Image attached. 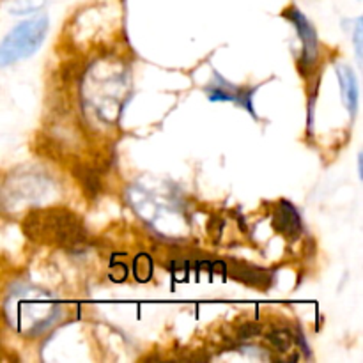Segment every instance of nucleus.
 Returning <instances> with one entry per match:
<instances>
[{
  "mask_svg": "<svg viewBox=\"0 0 363 363\" xmlns=\"http://www.w3.org/2000/svg\"><path fill=\"white\" fill-rule=\"evenodd\" d=\"M23 230L30 240L62 245L67 250L84 247L87 241L82 220L64 208L30 211L23 222Z\"/></svg>",
  "mask_w": 363,
  "mask_h": 363,
  "instance_id": "1",
  "label": "nucleus"
},
{
  "mask_svg": "<svg viewBox=\"0 0 363 363\" xmlns=\"http://www.w3.org/2000/svg\"><path fill=\"white\" fill-rule=\"evenodd\" d=\"M7 319L13 323L18 332H23L25 323L28 319V326L25 335L35 337L52 326V323L59 318V305L52 301V296L43 291H20L14 293L7 301Z\"/></svg>",
  "mask_w": 363,
  "mask_h": 363,
  "instance_id": "2",
  "label": "nucleus"
},
{
  "mask_svg": "<svg viewBox=\"0 0 363 363\" xmlns=\"http://www.w3.org/2000/svg\"><path fill=\"white\" fill-rule=\"evenodd\" d=\"M48 27V16H45V14H39V16L18 23L0 41V67L11 66L18 60L34 55L45 43Z\"/></svg>",
  "mask_w": 363,
  "mask_h": 363,
  "instance_id": "3",
  "label": "nucleus"
},
{
  "mask_svg": "<svg viewBox=\"0 0 363 363\" xmlns=\"http://www.w3.org/2000/svg\"><path fill=\"white\" fill-rule=\"evenodd\" d=\"M284 18L293 23V27L296 28L298 35H300L301 41V55L298 60V67L303 74H308L315 67L319 57V39L318 32H315L314 25L311 23L307 16L301 13L298 7H289V9L284 13Z\"/></svg>",
  "mask_w": 363,
  "mask_h": 363,
  "instance_id": "4",
  "label": "nucleus"
},
{
  "mask_svg": "<svg viewBox=\"0 0 363 363\" xmlns=\"http://www.w3.org/2000/svg\"><path fill=\"white\" fill-rule=\"evenodd\" d=\"M273 225H275L277 233L289 238V240H296L303 233V223H301L300 213L287 201H282L277 206L275 216H273Z\"/></svg>",
  "mask_w": 363,
  "mask_h": 363,
  "instance_id": "5",
  "label": "nucleus"
},
{
  "mask_svg": "<svg viewBox=\"0 0 363 363\" xmlns=\"http://www.w3.org/2000/svg\"><path fill=\"white\" fill-rule=\"evenodd\" d=\"M337 77H339L344 106L347 108L350 116L354 117L358 112V99H360L357 74H354V71L351 69L347 64H339V66H337Z\"/></svg>",
  "mask_w": 363,
  "mask_h": 363,
  "instance_id": "6",
  "label": "nucleus"
},
{
  "mask_svg": "<svg viewBox=\"0 0 363 363\" xmlns=\"http://www.w3.org/2000/svg\"><path fill=\"white\" fill-rule=\"evenodd\" d=\"M238 89H240L238 85L230 84L229 80H225L222 74L215 71V80L209 85H206L204 91L211 101H234V98L238 94Z\"/></svg>",
  "mask_w": 363,
  "mask_h": 363,
  "instance_id": "7",
  "label": "nucleus"
},
{
  "mask_svg": "<svg viewBox=\"0 0 363 363\" xmlns=\"http://www.w3.org/2000/svg\"><path fill=\"white\" fill-rule=\"evenodd\" d=\"M234 280H241V282L248 284L252 287H268L269 280L272 277L261 268H255V266H248V264H236L234 266V272H233Z\"/></svg>",
  "mask_w": 363,
  "mask_h": 363,
  "instance_id": "8",
  "label": "nucleus"
},
{
  "mask_svg": "<svg viewBox=\"0 0 363 363\" xmlns=\"http://www.w3.org/2000/svg\"><path fill=\"white\" fill-rule=\"evenodd\" d=\"M294 335L289 332V330H275L268 335V340L272 342V346L275 347L277 351H287L293 344Z\"/></svg>",
  "mask_w": 363,
  "mask_h": 363,
  "instance_id": "9",
  "label": "nucleus"
},
{
  "mask_svg": "<svg viewBox=\"0 0 363 363\" xmlns=\"http://www.w3.org/2000/svg\"><path fill=\"white\" fill-rule=\"evenodd\" d=\"M254 92H255V87H240L238 89V94H236V98H234L233 103H236L238 106H241V108L247 110L248 113H252V117H254V119H257V116H255V110H254V103H252Z\"/></svg>",
  "mask_w": 363,
  "mask_h": 363,
  "instance_id": "10",
  "label": "nucleus"
},
{
  "mask_svg": "<svg viewBox=\"0 0 363 363\" xmlns=\"http://www.w3.org/2000/svg\"><path fill=\"white\" fill-rule=\"evenodd\" d=\"M78 181L84 184V188L87 190L89 195H96L99 190V179L98 176L94 174V170L91 169H82L80 172H77Z\"/></svg>",
  "mask_w": 363,
  "mask_h": 363,
  "instance_id": "11",
  "label": "nucleus"
},
{
  "mask_svg": "<svg viewBox=\"0 0 363 363\" xmlns=\"http://www.w3.org/2000/svg\"><path fill=\"white\" fill-rule=\"evenodd\" d=\"M45 4V0H13L11 2V13H30V11L38 9Z\"/></svg>",
  "mask_w": 363,
  "mask_h": 363,
  "instance_id": "12",
  "label": "nucleus"
},
{
  "mask_svg": "<svg viewBox=\"0 0 363 363\" xmlns=\"http://www.w3.org/2000/svg\"><path fill=\"white\" fill-rule=\"evenodd\" d=\"M262 328L261 325H257V323H245V325H241L240 328H238V339L241 340H248V339H254V337L261 335Z\"/></svg>",
  "mask_w": 363,
  "mask_h": 363,
  "instance_id": "13",
  "label": "nucleus"
},
{
  "mask_svg": "<svg viewBox=\"0 0 363 363\" xmlns=\"http://www.w3.org/2000/svg\"><path fill=\"white\" fill-rule=\"evenodd\" d=\"M362 18H358L357 23H354V32H353V41H354V50H357V59L362 64V53H363V23Z\"/></svg>",
  "mask_w": 363,
  "mask_h": 363,
  "instance_id": "14",
  "label": "nucleus"
},
{
  "mask_svg": "<svg viewBox=\"0 0 363 363\" xmlns=\"http://www.w3.org/2000/svg\"><path fill=\"white\" fill-rule=\"evenodd\" d=\"M358 177H363V170H362V155H358Z\"/></svg>",
  "mask_w": 363,
  "mask_h": 363,
  "instance_id": "15",
  "label": "nucleus"
}]
</instances>
